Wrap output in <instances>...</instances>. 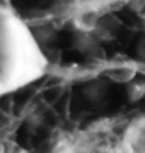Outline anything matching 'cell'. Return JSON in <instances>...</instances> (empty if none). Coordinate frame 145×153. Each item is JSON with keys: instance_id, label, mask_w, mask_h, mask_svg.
<instances>
[{"instance_id": "1", "label": "cell", "mask_w": 145, "mask_h": 153, "mask_svg": "<svg viewBox=\"0 0 145 153\" xmlns=\"http://www.w3.org/2000/svg\"><path fill=\"white\" fill-rule=\"evenodd\" d=\"M47 59L34 34L14 11L0 6V95L36 81Z\"/></svg>"}]
</instances>
